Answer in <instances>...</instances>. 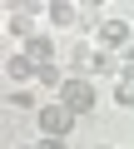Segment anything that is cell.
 <instances>
[{
	"label": "cell",
	"mask_w": 134,
	"mask_h": 149,
	"mask_svg": "<svg viewBox=\"0 0 134 149\" xmlns=\"http://www.w3.org/2000/svg\"><path fill=\"white\" fill-rule=\"evenodd\" d=\"M60 104L70 109L75 119H90V114L99 109V80H90V74H70L65 90H60Z\"/></svg>",
	"instance_id": "6da1fadb"
},
{
	"label": "cell",
	"mask_w": 134,
	"mask_h": 149,
	"mask_svg": "<svg viewBox=\"0 0 134 149\" xmlns=\"http://www.w3.org/2000/svg\"><path fill=\"white\" fill-rule=\"evenodd\" d=\"M35 129H40V139H70V134L80 129V119H75L70 109H65L60 100H50V104L35 114Z\"/></svg>",
	"instance_id": "7a4b0ae2"
},
{
	"label": "cell",
	"mask_w": 134,
	"mask_h": 149,
	"mask_svg": "<svg viewBox=\"0 0 134 149\" xmlns=\"http://www.w3.org/2000/svg\"><path fill=\"white\" fill-rule=\"evenodd\" d=\"M94 45L119 55V50H129V45H134V25H129V20H104V25L94 30Z\"/></svg>",
	"instance_id": "3957f363"
},
{
	"label": "cell",
	"mask_w": 134,
	"mask_h": 149,
	"mask_svg": "<svg viewBox=\"0 0 134 149\" xmlns=\"http://www.w3.org/2000/svg\"><path fill=\"white\" fill-rule=\"evenodd\" d=\"M40 15H45L55 30H75V25H85V5H75V0H50V5H40Z\"/></svg>",
	"instance_id": "277c9868"
},
{
	"label": "cell",
	"mask_w": 134,
	"mask_h": 149,
	"mask_svg": "<svg viewBox=\"0 0 134 149\" xmlns=\"http://www.w3.org/2000/svg\"><path fill=\"white\" fill-rule=\"evenodd\" d=\"M35 74H40V65H35L25 50L5 55V80H10V90H20V85H35Z\"/></svg>",
	"instance_id": "5b68a950"
},
{
	"label": "cell",
	"mask_w": 134,
	"mask_h": 149,
	"mask_svg": "<svg viewBox=\"0 0 134 149\" xmlns=\"http://www.w3.org/2000/svg\"><path fill=\"white\" fill-rule=\"evenodd\" d=\"M5 104H10V109H20V114H40L50 100H45L35 85H20V90H5Z\"/></svg>",
	"instance_id": "8992f818"
},
{
	"label": "cell",
	"mask_w": 134,
	"mask_h": 149,
	"mask_svg": "<svg viewBox=\"0 0 134 149\" xmlns=\"http://www.w3.org/2000/svg\"><path fill=\"white\" fill-rule=\"evenodd\" d=\"M5 35H10V40H20V45H30L40 30H35L30 10H5Z\"/></svg>",
	"instance_id": "52a82bcc"
},
{
	"label": "cell",
	"mask_w": 134,
	"mask_h": 149,
	"mask_svg": "<svg viewBox=\"0 0 134 149\" xmlns=\"http://www.w3.org/2000/svg\"><path fill=\"white\" fill-rule=\"evenodd\" d=\"M20 50H25L35 65H60V45H55V35H45V30H40L30 45H20Z\"/></svg>",
	"instance_id": "ba28073f"
},
{
	"label": "cell",
	"mask_w": 134,
	"mask_h": 149,
	"mask_svg": "<svg viewBox=\"0 0 134 149\" xmlns=\"http://www.w3.org/2000/svg\"><path fill=\"white\" fill-rule=\"evenodd\" d=\"M90 80H119V55H114V50H99V45H94V60H90Z\"/></svg>",
	"instance_id": "9c48e42d"
},
{
	"label": "cell",
	"mask_w": 134,
	"mask_h": 149,
	"mask_svg": "<svg viewBox=\"0 0 134 149\" xmlns=\"http://www.w3.org/2000/svg\"><path fill=\"white\" fill-rule=\"evenodd\" d=\"M90 60H94V40H80L70 55H65V70L70 74H90Z\"/></svg>",
	"instance_id": "30bf717a"
},
{
	"label": "cell",
	"mask_w": 134,
	"mask_h": 149,
	"mask_svg": "<svg viewBox=\"0 0 134 149\" xmlns=\"http://www.w3.org/2000/svg\"><path fill=\"white\" fill-rule=\"evenodd\" d=\"M109 104H114V109H134V85H114Z\"/></svg>",
	"instance_id": "8fae6325"
},
{
	"label": "cell",
	"mask_w": 134,
	"mask_h": 149,
	"mask_svg": "<svg viewBox=\"0 0 134 149\" xmlns=\"http://www.w3.org/2000/svg\"><path fill=\"white\" fill-rule=\"evenodd\" d=\"M35 149H70V139H35Z\"/></svg>",
	"instance_id": "7c38bea8"
},
{
	"label": "cell",
	"mask_w": 134,
	"mask_h": 149,
	"mask_svg": "<svg viewBox=\"0 0 134 149\" xmlns=\"http://www.w3.org/2000/svg\"><path fill=\"white\" fill-rule=\"evenodd\" d=\"M20 149H35V139H30V144H20Z\"/></svg>",
	"instance_id": "4fadbf2b"
},
{
	"label": "cell",
	"mask_w": 134,
	"mask_h": 149,
	"mask_svg": "<svg viewBox=\"0 0 134 149\" xmlns=\"http://www.w3.org/2000/svg\"><path fill=\"white\" fill-rule=\"evenodd\" d=\"M94 149H114V144H94Z\"/></svg>",
	"instance_id": "5bb4252c"
}]
</instances>
